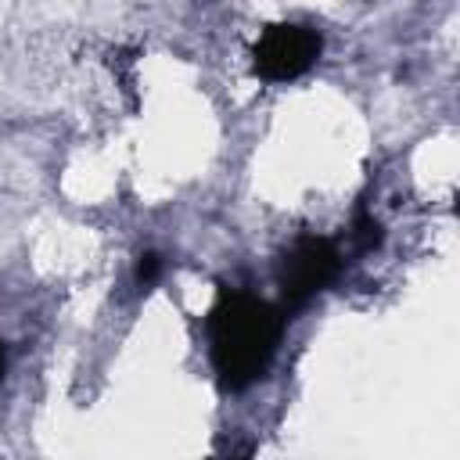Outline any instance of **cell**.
Here are the masks:
<instances>
[{"label":"cell","instance_id":"cell-5","mask_svg":"<svg viewBox=\"0 0 460 460\" xmlns=\"http://www.w3.org/2000/svg\"><path fill=\"white\" fill-rule=\"evenodd\" d=\"M158 277H162V255H158V252H144V255L137 259V284L147 291Z\"/></svg>","mask_w":460,"mask_h":460},{"label":"cell","instance_id":"cell-6","mask_svg":"<svg viewBox=\"0 0 460 460\" xmlns=\"http://www.w3.org/2000/svg\"><path fill=\"white\" fill-rule=\"evenodd\" d=\"M4 370H7V356H4V345H0V381H4Z\"/></svg>","mask_w":460,"mask_h":460},{"label":"cell","instance_id":"cell-3","mask_svg":"<svg viewBox=\"0 0 460 460\" xmlns=\"http://www.w3.org/2000/svg\"><path fill=\"white\" fill-rule=\"evenodd\" d=\"M323 50V36L302 22H273L252 47V68L266 83H291L305 75Z\"/></svg>","mask_w":460,"mask_h":460},{"label":"cell","instance_id":"cell-1","mask_svg":"<svg viewBox=\"0 0 460 460\" xmlns=\"http://www.w3.org/2000/svg\"><path fill=\"white\" fill-rule=\"evenodd\" d=\"M284 323H288V313L280 305L259 295H248L241 288L219 284L216 305L205 316L208 359L219 388L244 392L248 385L262 381L277 356Z\"/></svg>","mask_w":460,"mask_h":460},{"label":"cell","instance_id":"cell-2","mask_svg":"<svg viewBox=\"0 0 460 460\" xmlns=\"http://www.w3.org/2000/svg\"><path fill=\"white\" fill-rule=\"evenodd\" d=\"M341 252L331 237L320 234H298L277 262V284H280V309L288 313V320L305 309L320 291H327L338 273H341Z\"/></svg>","mask_w":460,"mask_h":460},{"label":"cell","instance_id":"cell-4","mask_svg":"<svg viewBox=\"0 0 460 460\" xmlns=\"http://www.w3.org/2000/svg\"><path fill=\"white\" fill-rule=\"evenodd\" d=\"M381 237H385L381 223H377L374 216L359 212V216H356V223H352V241H356V248H359V252H370V248H377V244H381Z\"/></svg>","mask_w":460,"mask_h":460}]
</instances>
